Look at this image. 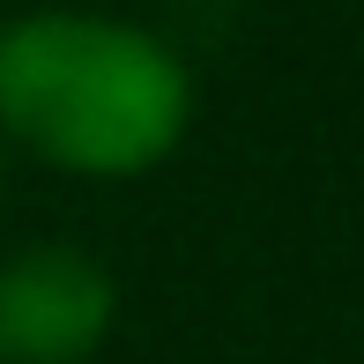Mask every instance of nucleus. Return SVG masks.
Returning a JSON list of instances; mask_svg holds the SVG:
<instances>
[{
    "mask_svg": "<svg viewBox=\"0 0 364 364\" xmlns=\"http://www.w3.org/2000/svg\"><path fill=\"white\" fill-rule=\"evenodd\" d=\"M193 68L127 15L30 8L0 23V134L60 171L127 178L178 149Z\"/></svg>",
    "mask_w": 364,
    "mask_h": 364,
    "instance_id": "nucleus-1",
    "label": "nucleus"
},
{
    "mask_svg": "<svg viewBox=\"0 0 364 364\" xmlns=\"http://www.w3.org/2000/svg\"><path fill=\"white\" fill-rule=\"evenodd\" d=\"M119 320V283L82 245H23L0 260V364H82Z\"/></svg>",
    "mask_w": 364,
    "mask_h": 364,
    "instance_id": "nucleus-2",
    "label": "nucleus"
}]
</instances>
